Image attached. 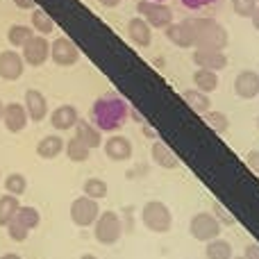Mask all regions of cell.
Returning a JSON list of instances; mask_svg holds the SVG:
<instances>
[{
    "label": "cell",
    "mask_w": 259,
    "mask_h": 259,
    "mask_svg": "<svg viewBox=\"0 0 259 259\" xmlns=\"http://www.w3.org/2000/svg\"><path fill=\"white\" fill-rule=\"evenodd\" d=\"M130 118V105L116 91L98 96L91 105V123L100 132H118Z\"/></svg>",
    "instance_id": "obj_1"
},
{
    "label": "cell",
    "mask_w": 259,
    "mask_h": 259,
    "mask_svg": "<svg viewBox=\"0 0 259 259\" xmlns=\"http://www.w3.org/2000/svg\"><path fill=\"white\" fill-rule=\"evenodd\" d=\"M191 27V46L202 50H225L230 44V34L214 18H189Z\"/></svg>",
    "instance_id": "obj_2"
},
{
    "label": "cell",
    "mask_w": 259,
    "mask_h": 259,
    "mask_svg": "<svg viewBox=\"0 0 259 259\" xmlns=\"http://www.w3.org/2000/svg\"><path fill=\"white\" fill-rule=\"evenodd\" d=\"M141 221L150 232L155 234H166L173 228V211L168 205L161 200H148L141 209Z\"/></svg>",
    "instance_id": "obj_3"
},
{
    "label": "cell",
    "mask_w": 259,
    "mask_h": 259,
    "mask_svg": "<svg viewBox=\"0 0 259 259\" xmlns=\"http://www.w3.org/2000/svg\"><path fill=\"white\" fill-rule=\"evenodd\" d=\"M91 228H94V239L100 246H114L123 237V219L112 209L103 211Z\"/></svg>",
    "instance_id": "obj_4"
},
{
    "label": "cell",
    "mask_w": 259,
    "mask_h": 259,
    "mask_svg": "<svg viewBox=\"0 0 259 259\" xmlns=\"http://www.w3.org/2000/svg\"><path fill=\"white\" fill-rule=\"evenodd\" d=\"M221 230H223V225H221V221L211 211H198L189 221V234L196 241H202V243L211 241V239H219Z\"/></svg>",
    "instance_id": "obj_5"
},
{
    "label": "cell",
    "mask_w": 259,
    "mask_h": 259,
    "mask_svg": "<svg viewBox=\"0 0 259 259\" xmlns=\"http://www.w3.org/2000/svg\"><path fill=\"white\" fill-rule=\"evenodd\" d=\"M137 12L143 21L150 27H161L173 23V9L166 3H157V0H139L137 3Z\"/></svg>",
    "instance_id": "obj_6"
},
{
    "label": "cell",
    "mask_w": 259,
    "mask_h": 259,
    "mask_svg": "<svg viewBox=\"0 0 259 259\" xmlns=\"http://www.w3.org/2000/svg\"><path fill=\"white\" fill-rule=\"evenodd\" d=\"M68 211H71V221L77 225V228H91V225L96 223V219L100 216L98 200L84 196V193L71 202V209Z\"/></svg>",
    "instance_id": "obj_7"
},
{
    "label": "cell",
    "mask_w": 259,
    "mask_h": 259,
    "mask_svg": "<svg viewBox=\"0 0 259 259\" xmlns=\"http://www.w3.org/2000/svg\"><path fill=\"white\" fill-rule=\"evenodd\" d=\"M23 62L32 68H39L46 64V59L50 57V44L44 34H34L32 39H27V44L21 48Z\"/></svg>",
    "instance_id": "obj_8"
},
{
    "label": "cell",
    "mask_w": 259,
    "mask_h": 259,
    "mask_svg": "<svg viewBox=\"0 0 259 259\" xmlns=\"http://www.w3.org/2000/svg\"><path fill=\"white\" fill-rule=\"evenodd\" d=\"M50 57H53V62L57 64V66L68 68V66H73V64H77L80 50H77V46L73 44L68 36H57V39L50 44Z\"/></svg>",
    "instance_id": "obj_9"
},
{
    "label": "cell",
    "mask_w": 259,
    "mask_h": 259,
    "mask_svg": "<svg viewBox=\"0 0 259 259\" xmlns=\"http://www.w3.org/2000/svg\"><path fill=\"white\" fill-rule=\"evenodd\" d=\"M23 71H25V62L18 50L7 48L0 53V80L14 82L23 75Z\"/></svg>",
    "instance_id": "obj_10"
},
{
    "label": "cell",
    "mask_w": 259,
    "mask_h": 259,
    "mask_svg": "<svg viewBox=\"0 0 259 259\" xmlns=\"http://www.w3.org/2000/svg\"><path fill=\"white\" fill-rule=\"evenodd\" d=\"M193 64L198 68H207V71H223L228 66V55L225 50H202L193 48Z\"/></svg>",
    "instance_id": "obj_11"
},
{
    "label": "cell",
    "mask_w": 259,
    "mask_h": 259,
    "mask_svg": "<svg viewBox=\"0 0 259 259\" xmlns=\"http://www.w3.org/2000/svg\"><path fill=\"white\" fill-rule=\"evenodd\" d=\"M234 94L241 100H252L259 96V73L257 71H239L234 77Z\"/></svg>",
    "instance_id": "obj_12"
},
{
    "label": "cell",
    "mask_w": 259,
    "mask_h": 259,
    "mask_svg": "<svg viewBox=\"0 0 259 259\" xmlns=\"http://www.w3.org/2000/svg\"><path fill=\"white\" fill-rule=\"evenodd\" d=\"M27 109H25V105H21V103H9V105H5V109H3V125L7 127V132H23V130L27 127Z\"/></svg>",
    "instance_id": "obj_13"
},
{
    "label": "cell",
    "mask_w": 259,
    "mask_h": 259,
    "mask_svg": "<svg viewBox=\"0 0 259 259\" xmlns=\"http://www.w3.org/2000/svg\"><path fill=\"white\" fill-rule=\"evenodd\" d=\"M105 155L112 161H127L132 157V141L127 137H121V134H114L107 141L103 143Z\"/></svg>",
    "instance_id": "obj_14"
},
{
    "label": "cell",
    "mask_w": 259,
    "mask_h": 259,
    "mask_svg": "<svg viewBox=\"0 0 259 259\" xmlns=\"http://www.w3.org/2000/svg\"><path fill=\"white\" fill-rule=\"evenodd\" d=\"M23 100H25V109H27L30 121H34V123L44 121L46 114H48V100H46V96L39 89H27Z\"/></svg>",
    "instance_id": "obj_15"
},
{
    "label": "cell",
    "mask_w": 259,
    "mask_h": 259,
    "mask_svg": "<svg viewBox=\"0 0 259 259\" xmlns=\"http://www.w3.org/2000/svg\"><path fill=\"white\" fill-rule=\"evenodd\" d=\"M80 121V114L73 105H59L57 109H53L50 114V125L59 132H66V130H73Z\"/></svg>",
    "instance_id": "obj_16"
},
{
    "label": "cell",
    "mask_w": 259,
    "mask_h": 259,
    "mask_svg": "<svg viewBox=\"0 0 259 259\" xmlns=\"http://www.w3.org/2000/svg\"><path fill=\"white\" fill-rule=\"evenodd\" d=\"M127 36L139 48H148L152 44V27L141 16H134L127 21Z\"/></svg>",
    "instance_id": "obj_17"
},
{
    "label": "cell",
    "mask_w": 259,
    "mask_h": 259,
    "mask_svg": "<svg viewBox=\"0 0 259 259\" xmlns=\"http://www.w3.org/2000/svg\"><path fill=\"white\" fill-rule=\"evenodd\" d=\"M164 32H166V39L173 41V46H178V48H193L189 18H184V21H180V23H170V25L164 27Z\"/></svg>",
    "instance_id": "obj_18"
},
{
    "label": "cell",
    "mask_w": 259,
    "mask_h": 259,
    "mask_svg": "<svg viewBox=\"0 0 259 259\" xmlns=\"http://www.w3.org/2000/svg\"><path fill=\"white\" fill-rule=\"evenodd\" d=\"M73 130H75V137L80 139V141L84 143L89 150L103 146V137H100L103 132H100V130L96 127L91 121H82V118H80V121H77V125L73 127Z\"/></svg>",
    "instance_id": "obj_19"
},
{
    "label": "cell",
    "mask_w": 259,
    "mask_h": 259,
    "mask_svg": "<svg viewBox=\"0 0 259 259\" xmlns=\"http://www.w3.org/2000/svg\"><path fill=\"white\" fill-rule=\"evenodd\" d=\"M150 155H152V161H155L157 166H161V168H175V166H180L178 155H175L164 141H159V139L152 141Z\"/></svg>",
    "instance_id": "obj_20"
},
{
    "label": "cell",
    "mask_w": 259,
    "mask_h": 259,
    "mask_svg": "<svg viewBox=\"0 0 259 259\" xmlns=\"http://www.w3.org/2000/svg\"><path fill=\"white\" fill-rule=\"evenodd\" d=\"M62 150H64V139L57 137V134H48V137H44L36 143V155L41 159H55L57 155H62Z\"/></svg>",
    "instance_id": "obj_21"
},
{
    "label": "cell",
    "mask_w": 259,
    "mask_h": 259,
    "mask_svg": "<svg viewBox=\"0 0 259 259\" xmlns=\"http://www.w3.org/2000/svg\"><path fill=\"white\" fill-rule=\"evenodd\" d=\"M182 98H184V103H187L189 107H191L193 112H198V114H205V112H209L211 109L209 94H202V91H198V89L182 91Z\"/></svg>",
    "instance_id": "obj_22"
},
{
    "label": "cell",
    "mask_w": 259,
    "mask_h": 259,
    "mask_svg": "<svg viewBox=\"0 0 259 259\" xmlns=\"http://www.w3.org/2000/svg\"><path fill=\"white\" fill-rule=\"evenodd\" d=\"M193 84H196V89L202 91V94H214V91L219 89V75H216V71L198 68V71L193 73Z\"/></svg>",
    "instance_id": "obj_23"
},
{
    "label": "cell",
    "mask_w": 259,
    "mask_h": 259,
    "mask_svg": "<svg viewBox=\"0 0 259 259\" xmlns=\"http://www.w3.org/2000/svg\"><path fill=\"white\" fill-rule=\"evenodd\" d=\"M205 257L207 259H232L234 257V250H232V243L225 241V239H211L207 241V248H205Z\"/></svg>",
    "instance_id": "obj_24"
},
{
    "label": "cell",
    "mask_w": 259,
    "mask_h": 259,
    "mask_svg": "<svg viewBox=\"0 0 259 259\" xmlns=\"http://www.w3.org/2000/svg\"><path fill=\"white\" fill-rule=\"evenodd\" d=\"M18 207H21V202L16 196H12V193L0 196V228H7V223L16 216Z\"/></svg>",
    "instance_id": "obj_25"
},
{
    "label": "cell",
    "mask_w": 259,
    "mask_h": 259,
    "mask_svg": "<svg viewBox=\"0 0 259 259\" xmlns=\"http://www.w3.org/2000/svg\"><path fill=\"white\" fill-rule=\"evenodd\" d=\"M34 36V30H32V25H23V23H16V25H12L7 30V41L9 46H14V48H23V46L27 44V39H32Z\"/></svg>",
    "instance_id": "obj_26"
},
{
    "label": "cell",
    "mask_w": 259,
    "mask_h": 259,
    "mask_svg": "<svg viewBox=\"0 0 259 259\" xmlns=\"http://www.w3.org/2000/svg\"><path fill=\"white\" fill-rule=\"evenodd\" d=\"M30 25H32V30H34L36 34H44V36H48L50 32L55 30V21L44 12V9H39V7L32 9V23H30Z\"/></svg>",
    "instance_id": "obj_27"
},
{
    "label": "cell",
    "mask_w": 259,
    "mask_h": 259,
    "mask_svg": "<svg viewBox=\"0 0 259 259\" xmlns=\"http://www.w3.org/2000/svg\"><path fill=\"white\" fill-rule=\"evenodd\" d=\"M64 150H66V157H68V159H71V161H77V164H82V161L89 159V152H91L89 148H87L77 137L68 139V141L64 143Z\"/></svg>",
    "instance_id": "obj_28"
},
{
    "label": "cell",
    "mask_w": 259,
    "mask_h": 259,
    "mask_svg": "<svg viewBox=\"0 0 259 259\" xmlns=\"http://www.w3.org/2000/svg\"><path fill=\"white\" fill-rule=\"evenodd\" d=\"M82 193L94 198V200H103V198H107V193H109V184L100 178H89L84 184H82Z\"/></svg>",
    "instance_id": "obj_29"
},
{
    "label": "cell",
    "mask_w": 259,
    "mask_h": 259,
    "mask_svg": "<svg viewBox=\"0 0 259 259\" xmlns=\"http://www.w3.org/2000/svg\"><path fill=\"white\" fill-rule=\"evenodd\" d=\"M14 219L18 221V223L21 225H25L27 230H34V228H39V223H41V214H39V209H36V207H18V211H16V216H14Z\"/></svg>",
    "instance_id": "obj_30"
},
{
    "label": "cell",
    "mask_w": 259,
    "mask_h": 259,
    "mask_svg": "<svg viewBox=\"0 0 259 259\" xmlns=\"http://www.w3.org/2000/svg\"><path fill=\"white\" fill-rule=\"evenodd\" d=\"M5 191L12 193V196H23L27 191V178L23 173H9L5 180Z\"/></svg>",
    "instance_id": "obj_31"
},
{
    "label": "cell",
    "mask_w": 259,
    "mask_h": 259,
    "mask_svg": "<svg viewBox=\"0 0 259 259\" xmlns=\"http://www.w3.org/2000/svg\"><path fill=\"white\" fill-rule=\"evenodd\" d=\"M205 121H207V125L219 134H223V132L230 130V118L225 116L223 112H214V109H209V112H205Z\"/></svg>",
    "instance_id": "obj_32"
},
{
    "label": "cell",
    "mask_w": 259,
    "mask_h": 259,
    "mask_svg": "<svg viewBox=\"0 0 259 259\" xmlns=\"http://www.w3.org/2000/svg\"><path fill=\"white\" fill-rule=\"evenodd\" d=\"M7 234H9V239H12V241H18V243H21V241H25V239H27L30 230H27L25 225L18 223L16 219H12V221L7 223Z\"/></svg>",
    "instance_id": "obj_33"
},
{
    "label": "cell",
    "mask_w": 259,
    "mask_h": 259,
    "mask_svg": "<svg viewBox=\"0 0 259 259\" xmlns=\"http://www.w3.org/2000/svg\"><path fill=\"white\" fill-rule=\"evenodd\" d=\"M257 5H259L257 0H232L234 14H237V16H241V18H250Z\"/></svg>",
    "instance_id": "obj_34"
},
{
    "label": "cell",
    "mask_w": 259,
    "mask_h": 259,
    "mask_svg": "<svg viewBox=\"0 0 259 259\" xmlns=\"http://www.w3.org/2000/svg\"><path fill=\"white\" fill-rule=\"evenodd\" d=\"M211 207H214V209H211V214L221 221V225H234V223H237V219H234V216L230 214V211L225 209L219 200H214V205H211Z\"/></svg>",
    "instance_id": "obj_35"
},
{
    "label": "cell",
    "mask_w": 259,
    "mask_h": 259,
    "mask_svg": "<svg viewBox=\"0 0 259 259\" xmlns=\"http://www.w3.org/2000/svg\"><path fill=\"white\" fill-rule=\"evenodd\" d=\"M246 161H248V166L252 168V173L259 175V150H250V152H248Z\"/></svg>",
    "instance_id": "obj_36"
},
{
    "label": "cell",
    "mask_w": 259,
    "mask_h": 259,
    "mask_svg": "<svg viewBox=\"0 0 259 259\" xmlns=\"http://www.w3.org/2000/svg\"><path fill=\"white\" fill-rule=\"evenodd\" d=\"M214 3L216 0H182V5L189 9H200V7H205V5H214Z\"/></svg>",
    "instance_id": "obj_37"
},
{
    "label": "cell",
    "mask_w": 259,
    "mask_h": 259,
    "mask_svg": "<svg viewBox=\"0 0 259 259\" xmlns=\"http://www.w3.org/2000/svg\"><path fill=\"white\" fill-rule=\"evenodd\" d=\"M243 257H246V259H259V246H257V243H250V246H246V252H243Z\"/></svg>",
    "instance_id": "obj_38"
},
{
    "label": "cell",
    "mask_w": 259,
    "mask_h": 259,
    "mask_svg": "<svg viewBox=\"0 0 259 259\" xmlns=\"http://www.w3.org/2000/svg\"><path fill=\"white\" fill-rule=\"evenodd\" d=\"M14 5H16L18 9H34L36 7L34 0H14Z\"/></svg>",
    "instance_id": "obj_39"
},
{
    "label": "cell",
    "mask_w": 259,
    "mask_h": 259,
    "mask_svg": "<svg viewBox=\"0 0 259 259\" xmlns=\"http://www.w3.org/2000/svg\"><path fill=\"white\" fill-rule=\"evenodd\" d=\"M130 116H132V121L141 123V125H143V123H146V118H143V114H141V112H139V109H137V107H130Z\"/></svg>",
    "instance_id": "obj_40"
},
{
    "label": "cell",
    "mask_w": 259,
    "mask_h": 259,
    "mask_svg": "<svg viewBox=\"0 0 259 259\" xmlns=\"http://www.w3.org/2000/svg\"><path fill=\"white\" fill-rule=\"evenodd\" d=\"M143 134H146L148 139H152V141L157 139V130H155V127H150L148 123H143Z\"/></svg>",
    "instance_id": "obj_41"
},
{
    "label": "cell",
    "mask_w": 259,
    "mask_h": 259,
    "mask_svg": "<svg viewBox=\"0 0 259 259\" xmlns=\"http://www.w3.org/2000/svg\"><path fill=\"white\" fill-rule=\"evenodd\" d=\"M250 21H252V27L259 32V5L255 7V12H252V16H250Z\"/></svg>",
    "instance_id": "obj_42"
},
{
    "label": "cell",
    "mask_w": 259,
    "mask_h": 259,
    "mask_svg": "<svg viewBox=\"0 0 259 259\" xmlns=\"http://www.w3.org/2000/svg\"><path fill=\"white\" fill-rule=\"evenodd\" d=\"M118 3H123V0H100V5H105V7H118Z\"/></svg>",
    "instance_id": "obj_43"
},
{
    "label": "cell",
    "mask_w": 259,
    "mask_h": 259,
    "mask_svg": "<svg viewBox=\"0 0 259 259\" xmlns=\"http://www.w3.org/2000/svg\"><path fill=\"white\" fill-rule=\"evenodd\" d=\"M0 259H23V257H21V255H16V252H5V255L0 257Z\"/></svg>",
    "instance_id": "obj_44"
},
{
    "label": "cell",
    "mask_w": 259,
    "mask_h": 259,
    "mask_svg": "<svg viewBox=\"0 0 259 259\" xmlns=\"http://www.w3.org/2000/svg\"><path fill=\"white\" fill-rule=\"evenodd\" d=\"M77 259H98V257L91 255V252H87V255H82V257H77Z\"/></svg>",
    "instance_id": "obj_45"
},
{
    "label": "cell",
    "mask_w": 259,
    "mask_h": 259,
    "mask_svg": "<svg viewBox=\"0 0 259 259\" xmlns=\"http://www.w3.org/2000/svg\"><path fill=\"white\" fill-rule=\"evenodd\" d=\"M3 109H5V105L0 103V121H3Z\"/></svg>",
    "instance_id": "obj_46"
},
{
    "label": "cell",
    "mask_w": 259,
    "mask_h": 259,
    "mask_svg": "<svg viewBox=\"0 0 259 259\" xmlns=\"http://www.w3.org/2000/svg\"><path fill=\"white\" fill-rule=\"evenodd\" d=\"M232 259H246V257H243V255H239V257H232Z\"/></svg>",
    "instance_id": "obj_47"
},
{
    "label": "cell",
    "mask_w": 259,
    "mask_h": 259,
    "mask_svg": "<svg viewBox=\"0 0 259 259\" xmlns=\"http://www.w3.org/2000/svg\"><path fill=\"white\" fill-rule=\"evenodd\" d=\"M257 130H259V116H257Z\"/></svg>",
    "instance_id": "obj_48"
},
{
    "label": "cell",
    "mask_w": 259,
    "mask_h": 259,
    "mask_svg": "<svg viewBox=\"0 0 259 259\" xmlns=\"http://www.w3.org/2000/svg\"><path fill=\"white\" fill-rule=\"evenodd\" d=\"M157 3H166V0H157Z\"/></svg>",
    "instance_id": "obj_49"
},
{
    "label": "cell",
    "mask_w": 259,
    "mask_h": 259,
    "mask_svg": "<svg viewBox=\"0 0 259 259\" xmlns=\"http://www.w3.org/2000/svg\"><path fill=\"white\" fill-rule=\"evenodd\" d=\"M257 3H259V0H257Z\"/></svg>",
    "instance_id": "obj_50"
}]
</instances>
